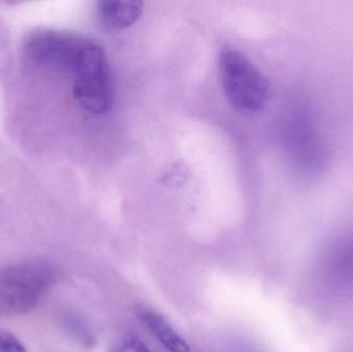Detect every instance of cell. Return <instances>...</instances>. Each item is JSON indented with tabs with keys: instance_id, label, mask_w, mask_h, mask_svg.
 I'll return each mask as SVG.
<instances>
[{
	"instance_id": "6da1fadb",
	"label": "cell",
	"mask_w": 353,
	"mask_h": 352,
	"mask_svg": "<svg viewBox=\"0 0 353 352\" xmlns=\"http://www.w3.org/2000/svg\"><path fill=\"white\" fill-rule=\"evenodd\" d=\"M222 88L232 107L247 113L261 111L271 99L267 76L241 52L222 50L219 57Z\"/></svg>"
},
{
	"instance_id": "7a4b0ae2",
	"label": "cell",
	"mask_w": 353,
	"mask_h": 352,
	"mask_svg": "<svg viewBox=\"0 0 353 352\" xmlns=\"http://www.w3.org/2000/svg\"><path fill=\"white\" fill-rule=\"evenodd\" d=\"M54 280L53 270L43 262H22L0 270V316L32 311Z\"/></svg>"
},
{
	"instance_id": "3957f363",
	"label": "cell",
	"mask_w": 353,
	"mask_h": 352,
	"mask_svg": "<svg viewBox=\"0 0 353 352\" xmlns=\"http://www.w3.org/2000/svg\"><path fill=\"white\" fill-rule=\"evenodd\" d=\"M286 141L296 167L309 179L325 171L329 149L310 103L294 110L286 130Z\"/></svg>"
},
{
	"instance_id": "277c9868",
	"label": "cell",
	"mask_w": 353,
	"mask_h": 352,
	"mask_svg": "<svg viewBox=\"0 0 353 352\" xmlns=\"http://www.w3.org/2000/svg\"><path fill=\"white\" fill-rule=\"evenodd\" d=\"M72 90L77 103L88 113L101 115L111 107L109 64L105 51L99 43L82 72L72 81Z\"/></svg>"
},
{
	"instance_id": "5b68a950",
	"label": "cell",
	"mask_w": 353,
	"mask_h": 352,
	"mask_svg": "<svg viewBox=\"0 0 353 352\" xmlns=\"http://www.w3.org/2000/svg\"><path fill=\"white\" fill-rule=\"evenodd\" d=\"M321 283L338 299L353 296V227L344 229L330 241L319 265Z\"/></svg>"
},
{
	"instance_id": "8992f818",
	"label": "cell",
	"mask_w": 353,
	"mask_h": 352,
	"mask_svg": "<svg viewBox=\"0 0 353 352\" xmlns=\"http://www.w3.org/2000/svg\"><path fill=\"white\" fill-rule=\"evenodd\" d=\"M144 3L138 0H105L99 6L101 23L111 30L132 26L142 16Z\"/></svg>"
},
{
	"instance_id": "52a82bcc",
	"label": "cell",
	"mask_w": 353,
	"mask_h": 352,
	"mask_svg": "<svg viewBox=\"0 0 353 352\" xmlns=\"http://www.w3.org/2000/svg\"><path fill=\"white\" fill-rule=\"evenodd\" d=\"M139 318L168 351L190 352L186 341L181 338L165 316L154 310L143 309L139 313Z\"/></svg>"
},
{
	"instance_id": "ba28073f",
	"label": "cell",
	"mask_w": 353,
	"mask_h": 352,
	"mask_svg": "<svg viewBox=\"0 0 353 352\" xmlns=\"http://www.w3.org/2000/svg\"><path fill=\"white\" fill-rule=\"evenodd\" d=\"M0 352H27L20 339L8 332L0 329Z\"/></svg>"
},
{
	"instance_id": "9c48e42d",
	"label": "cell",
	"mask_w": 353,
	"mask_h": 352,
	"mask_svg": "<svg viewBox=\"0 0 353 352\" xmlns=\"http://www.w3.org/2000/svg\"><path fill=\"white\" fill-rule=\"evenodd\" d=\"M117 352H150L146 345L139 340L138 338H128L124 341L123 344L119 347Z\"/></svg>"
}]
</instances>
